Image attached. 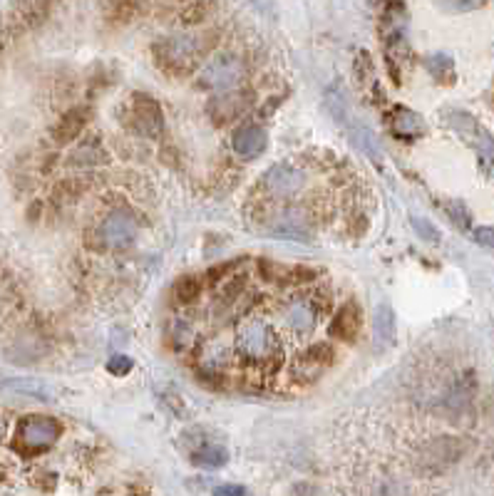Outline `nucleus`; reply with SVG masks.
<instances>
[{"label":"nucleus","mask_w":494,"mask_h":496,"mask_svg":"<svg viewBox=\"0 0 494 496\" xmlns=\"http://www.w3.org/2000/svg\"><path fill=\"white\" fill-rule=\"evenodd\" d=\"M236 355L243 358L249 365L259 368L261 372L274 375L281 368V340H278L276 330L266 321L259 318H249L236 328Z\"/></svg>","instance_id":"1"},{"label":"nucleus","mask_w":494,"mask_h":496,"mask_svg":"<svg viewBox=\"0 0 494 496\" xmlns=\"http://www.w3.org/2000/svg\"><path fill=\"white\" fill-rule=\"evenodd\" d=\"M204 53V47L194 37H186V35H174V37H164L154 45V55L160 68H164L167 72L174 75H185L189 69L194 68L199 55Z\"/></svg>","instance_id":"2"},{"label":"nucleus","mask_w":494,"mask_h":496,"mask_svg":"<svg viewBox=\"0 0 494 496\" xmlns=\"http://www.w3.org/2000/svg\"><path fill=\"white\" fill-rule=\"evenodd\" d=\"M60 435H62V425H60L55 417L30 415L18 425L15 447H21L28 454H35V451H43L47 447H53L58 442Z\"/></svg>","instance_id":"3"},{"label":"nucleus","mask_w":494,"mask_h":496,"mask_svg":"<svg viewBox=\"0 0 494 496\" xmlns=\"http://www.w3.org/2000/svg\"><path fill=\"white\" fill-rule=\"evenodd\" d=\"M318 315H321L318 300L309 298V296H296V298L284 303V308H281V323H284L288 333L309 335L316 330Z\"/></svg>","instance_id":"4"},{"label":"nucleus","mask_w":494,"mask_h":496,"mask_svg":"<svg viewBox=\"0 0 494 496\" xmlns=\"http://www.w3.org/2000/svg\"><path fill=\"white\" fill-rule=\"evenodd\" d=\"M243 62L236 55H218L199 75V85L207 90H229L242 80Z\"/></svg>","instance_id":"5"},{"label":"nucleus","mask_w":494,"mask_h":496,"mask_svg":"<svg viewBox=\"0 0 494 496\" xmlns=\"http://www.w3.org/2000/svg\"><path fill=\"white\" fill-rule=\"evenodd\" d=\"M335 358V350L328 343H316V346L306 347L293 365V380L306 385L321 378L325 370L331 368Z\"/></svg>","instance_id":"6"},{"label":"nucleus","mask_w":494,"mask_h":496,"mask_svg":"<svg viewBox=\"0 0 494 496\" xmlns=\"http://www.w3.org/2000/svg\"><path fill=\"white\" fill-rule=\"evenodd\" d=\"M303 186H306V174L301 172L299 167H293V164H276L264 176L266 194L276 199L293 197V194H299Z\"/></svg>","instance_id":"7"},{"label":"nucleus","mask_w":494,"mask_h":496,"mask_svg":"<svg viewBox=\"0 0 494 496\" xmlns=\"http://www.w3.org/2000/svg\"><path fill=\"white\" fill-rule=\"evenodd\" d=\"M137 236V221L127 211H115L100 224V241L104 248H127Z\"/></svg>","instance_id":"8"},{"label":"nucleus","mask_w":494,"mask_h":496,"mask_svg":"<svg viewBox=\"0 0 494 496\" xmlns=\"http://www.w3.org/2000/svg\"><path fill=\"white\" fill-rule=\"evenodd\" d=\"M129 115H132L135 129L142 132L144 137H157L161 132V107L157 100H152L147 94H135Z\"/></svg>","instance_id":"9"},{"label":"nucleus","mask_w":494,"mask_h":496,"mask_svg":"<svg viewBox=\"0 0 494 496\" xmlns=\"http://www.w3.org/2000/svg\"><path fill=\"white\" fill-rule=\"evenodd\" d=\"M271 233L278 239H309L310 236V216L303 208H284L271 221Z\"/></svg>","instance_id":"10"},{"label":"nucleus","mask_w":494,"mask_h":496,"mask_svg":"<svg viewBox=\"0 0 494 496\" xmlns=\"http://www.w3.org/2000/svg\"><path fill=\"white\" fill-rule=\"evenodd\" d=\"M360 323H363L360 305H358L356 300H348V303L341 305V311L333 315V321L328 325V333L338 337V340H343V343H353L358 333H360Z\"/></svg>","instance_id":"11"},{"label":"nucleus","mask_w":494,"mask_h":496,"mask_svg":"<svg viewBox=\"0 0 494 496\" xmlns=\"http://www.w3.org/2000/svg\"><path fill=\"white\" fill-rule=\"evenodd\" d=\"M231 147L239 157L253 159L266 150V132L259 125H246V127L236 129V134L231 139Z\"/></svg>","instance_id":"12"},{"label":"nucleus","mask_w":494,"mask_h":496,"mask_svg":"<svg viewBox=\"0 0 494 496\" xmlns=\"http://www.w3.org/2000/svg\"><path fill=\"white\" fill-rule=\"evenodd\" d=\"M246 107H249V97L246 94H218V97H214L209 102V115L214 117L217 122H231V119H236V117L242 115Z\"/></svg>","instance_id":"13"},{"label":"nucleus","mask_w":494,"mask_h":496,"mask_svg":"<svg viewBox=\"0 0 494 496\" xmlns=\"http://www.w3.org/2000/svg\"><path fill=\"white\" fill-rule=\"evenodd\" d=\"M457 454H460V442H457V439L442 437V439H435V442H430L425 450L420 451V459H423L425 464H430L432 469H437L440 464L457 459Z\"/></svg>","instance_id":"14"},{"label":"nucleus","mask_w":494,"mask_h":496,"mask_svg":"<svg viewBox=\"0 0 494 496\" xmlns=\"http://www.w3.org/2000/svg\"><path fill=\"white\" fill-rule=\"evenodd\" d=\"M373 330H375V346L378 347H388L395 343L398 325H395V313H392L391 305H378L375 321H373Z\"/></svg>","instance_id":"15"},{"label":"nucleus","mask_w":494,"mask_h":496,"mask_svg":"<svg viewBox=\"0 0 494 496\" xmlns=\"http://www.w3.org/2000/svg\"><path fill=\"white\" fill-rule=\"evenodd\" d=\"M392 129L400 134V137H420L425 132V125L423 119L410 112V110H395L392 112Z\"/></svg>","instance_id":"16"},{"label":"nucleus","mask_w":494,"mask_h":496,"mask_svg":"<svg viewBox=\"0 0 494 496\" xmlns=\"http://www.w3.org/2000/svg\"><path fill=\"white\" fill-rule=\"evenodd\" d=\"M85 122H87L85 112H82V110H72V112H68V115L60 119V125L55 127V139L62 142V144H65V142H72V139L82 132Z\"/></svg>","instance_id":"17"},{"label":"nucleus","mask_w":494,"mask_h":496,"mask_svg":"<svg viewBox=\"0 0 494 496\" xmlns=\"http://www.w3.org/2000/svg\"><path fill=\"white\" fill-rule=\"evenodd\" d=\"M229 459V454L224 447H217V444H204L202 450L194 451V457H192V462L196 467H204V469H218V467H224Z\"/></svg>","instance_id":"18"},{"label":"nucleus","mask_w":494,"mask_h":496,"mask_svg":"<svg viewBox=\"0 0 494 496\" xmlns=\"http://www.w3.org/2000/svg\"><path fill=\"white\" fill-rule=\"evenodd\" d=\"M202 290H204V281L199 276H185L177 281V286H174V298L179 300V303H194L199 296H202Z\"/></svg>","instance_id":"19"},{"label":"nucleus","mask_w":494,"mask_h":496,"mask_svg":"<svg viewBox=\"0 0 494 496\" xmlns=\"http://www.w3.org/2000/svg\"><path fill=\"white\" fill-rule=\"evenodd\" d=\"M107 370H110L112 375H127V372L132 370V360L127 358V355H112L110 362H107Z\"/></svg>","instance_id":"20"},{"label":"nucleus","mask_w":494,"mask_h":496,"mask_svg":"<svg viewBox=\"0 0 494 496\" xmlns=\"http://www.w3.org/2000/svg\"><path fill=\"white\" fill-rule=\"evenodd\" d=\"M209 8H211V5H207V3H204V5H202V3H194V5H185V23H196V20H202V18H204V12L209 11Z\"/></svg>","instance_id":"21"},{"label":"nucleus","mask_w":494,"mask_h":496,"mask_svg":"<svg viewBox=\"0 0 494 496\" xmlns=\"http://www.w3.org/2000/svg\"><path fill=\"white\" fill-rule=\"evenodd\" d=\"M474 241L482 243L487 248H494V229L492 226H480L477 232H474Z\"/></svg>","instance_id":"22"},{"label":"nucleus","mask_w":494,"mask_h":496,"mask_svg":"<svg viewBox=\"0 0 494 496\" xmlns=\"http://www.w3.org/2000/svg\"><path fill=\"white\" fill-rule=\"evenodd\" d=\"M214 496H243V486L239 484H224L214 489Z\"/></svg>","instance_id":"23"},{"label":"nucleus","mask_w":494,"mask_h":496,"mask_svg":"<svg viewBox=\"0 0 494 496\" xmlns=\"http://www.w3.org/2000/svg\"><path fill=\"white\" fill-rule=\"evenodd\" d=\"M413 224H415V229H417V232L425 233L427 241H437V232H435V229H432V226H430V224H427V221L413 219Z\"/></svg>","instance_id":"24"},{"label":"nucleus","mask_w":494,"mask_h":496,"mask_svg":"<svg viewBox=\"0 0 494 496\" xmlns=\"http://www.w3.org/2000/svg\"><path fill=\"white\" fill-rule=\"evenodd\" d=\"M3 435H5V417L0 415V439H3Z\"/></svg>","instance_id":"25"}]
</instances>
